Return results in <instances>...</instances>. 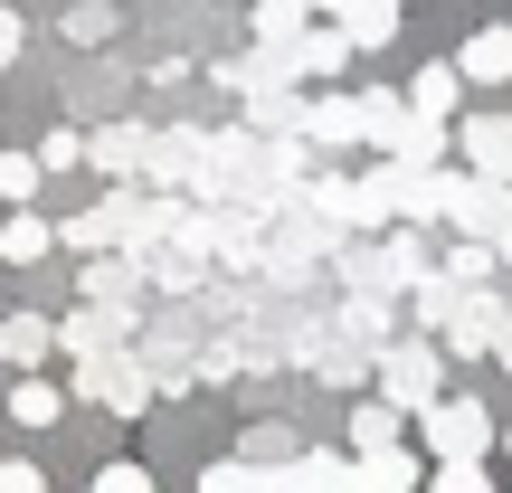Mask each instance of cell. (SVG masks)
I'll return each mask as SVG.
<instances>
[{"label": "cell", "instance_id": "obj_7", "mask_svg": "<svg viewBox=\"0 0 512 493\" xmlns=\"http://www.w3.org/2000/svg\"><path fill=\"white\" fill-rule=\"evenodd\" d=\"M446 209H456L465 238H494L512 219V181H484V171H465V181H446Z\"/></svg>", "mask_w": 512, "mask_h": 493}, {"label": "cell", "instance_id": "obj_6", "mask_svg": "<svg viewBox=\"0 0 512 493\" xmlns=\"http://www.w3.org/2000/svg\"><path fill=\"white\" fill-rule=\"evenodd\" d=\"M456 76H465L475 95L512 86V29H503V19H484V29H465V38H456Z\"/></svg>", "mask_w": 512, "mask_h": 493}, {"label": "cell", "instance_id": "obj_29", "mask_svg": "<svg viewBox=\"0 0 512 493\" xmlns=\"http://www.w3.org/2000/svg\"><path fill=\"white\" fill-rule=\"evenodd\" d=\"M494 256H503V275H512V219H503V228H494Z\"/></svg>", "mask_w": 512, "mask_h": 493}, {"label": "cell", "instance_id": "obj_8", "mask_svg": "<svg viewBox=\"0 0 512 493\" xmlns=\"http://www.w3.org/2000/svg\"><path fill=\"white\" fill-rule=\"evenodd\" d=\"M57 418H67V380H48V361L19 370V380H10V427H19V437H48Z\"/></svg>", "mask_w": 512, "mask_h": 493}, {"label": "cell", "instance_id": "obj_1", "mask_svg": "<svg viewBox=\"0 0 512 493\" xmlns=\"http://www.w3.org/2000/svg\"><path fill=\"white\" fill-rule=\"evenodd\" d=\"M370 370H380V399L418 418V408H427V399L446 389V370H456V361H446V342H437V332H408V342H389V351H380Z\"/></svg>", "mask_w": 512, "mask_h": 493}, {"label": "cell", "instance_id": "obj_24", "mask_svg": "<svg viewBox=\"0 0 512 493\" xmlns=\"http://www.w3.org/2000/svg\"><path fill=\"white\" fill-rule=\"evenodd\" d=\"M143 143L152 133H95V162L105 171H143Z\"/></svg>", "mask_w": 512, "mask_h": 493}, {"label": "cell", "instance_id": "obj_22", "mask_svg": "<svg viewBox=\"0 0 512 493\" xmlns=\"http://www.w3.org/2000/svg\"><path fill=\"white\" fill-rule=\"evenodd\" d=\"M95 493H152V465H143V456H114V465H95Z\"/></svg>", "mask_w": 512, "mask_h": 493}, {"label": "cell", "instance_id": "obj_30", "mask_svg": "<svg viewBox=\"0 0 512 493\" xmlns=\"http://www.w3.org/2000/svg\"><path fill=\"white\" fill-rule=\"evenodd\" d=\"M494 446H503V465H512V427H494Z\"/></svg>", "mask_w": 512, "mask_h": 493}, {"label": "cell", "instance_id": "obj_14", "mask_svg": "<svg viewBox=\"0 0 512 493\" xmlns=\"http://www.w3.org/2000/svg\"><path fill=\"white\" fill-rule=\"evenodd\" d=\"M399 437H408V408H389L380 389H370V399L351 408V427H342V446H351V456H370V446H399Z\"/></svg>", "mask_w": 512, "mask_h": 493}, {"label": "cell", "instance_id": "obj_10", "mask_svg": "<svg viewBox=\"0 0 512 493\" xmlns=\"http://www.w3.org/2000/svg\"><path fill=\"white\" fill-rule=\"evenodd\" d=\"M465 95H475V86L456 76V57H427V67H408V105H418V114H437V124H456V114H465Z\"/></svg>", "mask_w": 512, "mask_h": 493}, {"label": "cell", "instance_id": "obj_11", "mask_svg": "<svg viewBox=\"0 0 512 493\" xmlns=\"http://www.w3.org/2000/svg\"><path fill=\"white\" fill-rule=\"evenodd\" d=\"M57 361V323L48 313H0V370H38Z\"/></svg>", "mask_w": 512, "mask_h": 493}, {"label": "cell", "instance_id": "obj_27", "mask_svg": "<svg viewBox=\"0 0 512 493\" xmlns=\"http://www.w3.org/2000/svg\"><path fill=\"white\" fill-rule=\"evenodd\" d=\"M38 162H48V171H67V162H86V143H76V133H48V143H38Z\"/></svg>", "mask_w": 512, "mask_h": 493}, {"label": "cell", "instance_id": "obj_19", "mask_svg": "<svg viewBox=\"0 0 512 493\" xmlns=\"http://www.w3.org/2000/svg\"><path fill=\"white\" fill-rule=\"evenodd\" d=\"M399 124H408V95L370 86V95H361V143H380V152H389V143H399Z\"/></svg>", "mask_w": 512, "mask_h": 493}, {"label": "cell", "instance_id": "obj_23", "mask_svg": "<svg viewBox=\"0 0 512 493\" xmlns=\"http://www.w3.org/2000/svg\"><path fill=\"white\" fill-rule=\"evenodd\" d=\"M200 484L209 493H238V484H266V465H256V456H219V465H200Z\"/></svg>", "mask_w": 512, "mask_h": 493}, {"label": "cell", "instance_id": "obj_15", "mask_svg": "<svg viewBox=\"0 0 512 493\" xmlns=\"http://www.w3.org/2000/svg\"><path fill=\"white\" fill-rule=\"evenodd\" d=\"M304 143H361V95H313L304 105Z\"/></svg>", "mask_w": 512, "mask_h": 493}, {"label": "cell", "instance_id": "obj_13", "mask_svg": "<svg viewBox=\"0 0 512 493\" xmlns=\"http://www.w3.org/2000/svg\"><path fill=\"white\" fill-rule=\"evenodd\" d=\"M351 484L408 493V484H427V456H408V446H370V456H351Z\"/></svg>", "mask_w": 512, "mask_h": 493}, {"label": "cell", "instance_id": "obj_5", "mask_svg": "<svg viewBox=\"0 0 512 493\" xmlns=\"http://www.w3.org/2000/svg\"><path fill=\"white\" fill-rule=\"evenodd\" d=\"M456 152H465V171H484V181H512V114L465 105L456 114Z\"/></svg>", "mask_w": 512, "mask_h": 493}, {"label": "cell", "instance_id": "obj_28", "mask_svg": "<svg viewBox=\"0 0 512 493\" xmlns=\"http://www.w3.org/2000/svg\"><path fill=\"white\" fill-rule=\"evenodd\" d=\"M494 361L512 370V294H503V332H494Z\"/></svg>", "mask_w": 512, "mask_h": 493}, {"label": "cell", "instance_id": "obj_21", "mask_svg": "<svg viewBox=\"0 0 512 493\" xmlns=\"http://www.w3.org/2000/svg\"><path fill=\"white\" fill-rule=\"evenodd\" d=\"M67 38H76V48L114 38V0H76V10H67Z\"/></svg>", "mask_w": 512, "mask_h": 493}, {"label": "cell", "instance_id": "obj_31", "mask_svg": "<svg viewBox=\"0 0 512 493\" xmlns=\"http://www.w3.org/2000/svg\"><path fill=\"white\" fill-rule=\"evenodd\" d=\"M313 10H323V0H313Z\"/></svg>", "mask_w": 512, "mask_h": 493}, {"label": "cell", "instance_id": "obj_17", "mask_svg": "<svg viewBox=\"0 0 512 493\" xmlns=\"http://www.w3.org/2000/svg\"><path fill=\"white\" fill-rule=\"evenodd\" d=\"M313 19V0H247V29H256V48H285L294 29Z\"/></svg>", "mask_w": 512, "mask_h": 493}, {"label": "cell", "instance_id": "obj_12", "mask_svg": "<svg viewBox=\"0 0 512 493\" xmlns=\"http://www.w3.org/2000/svg\"><path fill=\"white\" fill-rule=\"evenodd\" d=\"M38 256H57V219H38V200H19L0 219V266H38Z\"/></svg>", "mask_w": 512, "mask_h": 493}, {"label": "cell", "instance_id": "obj_2", "mask_svg": "<svg viewBox=\"0 0 512 493\" xmlns=\"http://www.w3.org/2000/svg\"><path fill=\"white\" fill-rule=\"evenodd\" d=\"M418 446H427V456H484V446H494V408H484L475 389L446 380L437 399L418 408Z\"/></svg>", "mask_w": 512, "mask_h": 493}, {"label": "cell", "instance_id": "obj_3", "mask_svg": "<svg viewBox=\"0 0 512 493\" xmlns=\"http://www.w3.org/2000/svg\"><path fill=\"white\" fill-rule=\"evenodd\" d=\"M67 399H95V408H114V418H143V408H152V380L124 361V351H95L86 370H67Z\"/></svg>", "mask_w": 512, "mask_h": 493}, {"label": "cell", "instance_id": "obj_9", "mask_svg": "<svg viewBox=\"0 0 512 493\" xmlns=\"http://www.w3.org/2000/svg\"><path fill=\"white\" fill-rule=\"evenodd\" d=\"M323 19H332V29H342L351 38V48H389V38H399V19H408V0H323Z\"/></svg>", "mask_w": 512, "mask_h": 493}, {"label": "cell", "instance_id": "obj_20", "mask_svg": "<svg viewBox=\"0 0 512 493\" xmlns=\"http://www.w3.org/2000/svg\"><path fill=\"white\" fill-rule=\"evenodd\" d=\"M427 484L437 493H484V456H427Z\"/></svg>", "mask_w": 512, "mask_h": 493}, {"label": "cell", "instance_id": "obj_26", "mask_svg": "<svg viewBox=\"0 0 512 493\" xmlns=\"http://www.w3.org/2000/svg\"><path fill=\"white\" fill-rule=\"evenodd\" d=\"M38 484H48L38 456H0V493H38Z\"/></svg>", "mask_w": 512, "mask_h": 493}, {"label": "cell", "instance_id": "obj_25", "mask_svg": "<svg viewBox=\"0 0 512 493\" xmlns=\"http://www.w3.org/2000/svg\"><path fill=\"white\" fill-rule=\"evenodd\" d=\"M19 57H29V19H19V10H10V0H0V76H10V67H19Z\"/></svg>", "mask_w": 512, "mask_h": 493}, {"label": "cell", "instance_id": "obj_16", "mask_svg": "<svg viewBox=\"0 0 512 493\" xmlns=\"http://www.w3.org/2000/svg\"><path fill=\"white\" fill-rule=\"evenodd\" d=\"M266 484H351V456H332V446H304V456H275V475Z\"/></svg>", "mask_w": 512, "mask_h": 493}, {"label": "cell", "instance_id": "obj_4", "mask_svg": "<svg viewBox=\"0 0 512 493\" xmlns=\"http://www.w3.org/2000/svg\"><path fill=\"white\" fill-rule=\"evenodd\" d=\"M275 57H285V76H294V86H332V76H342V67H351V57H361V48H351V38L332 29L323 10H313L304 29H294L285 48H275Z\"/></svg>", "mask_w": 512, "mask_h": 493}, {"label": "cell", "instance_id": "obj_18", "mask_svg": "<svg viewBox=\"0 0 512 493\" xmlns=\"http://www.w3.org/2000/svg\"><path fill=\"white\" fill-rule=\"evenodd\" d=\"M38 181H48V162H38V152H19V143H0V209L38 200Z\"/></svg>", "mask_w": 512, "mask_h": 493}]
</instances>
